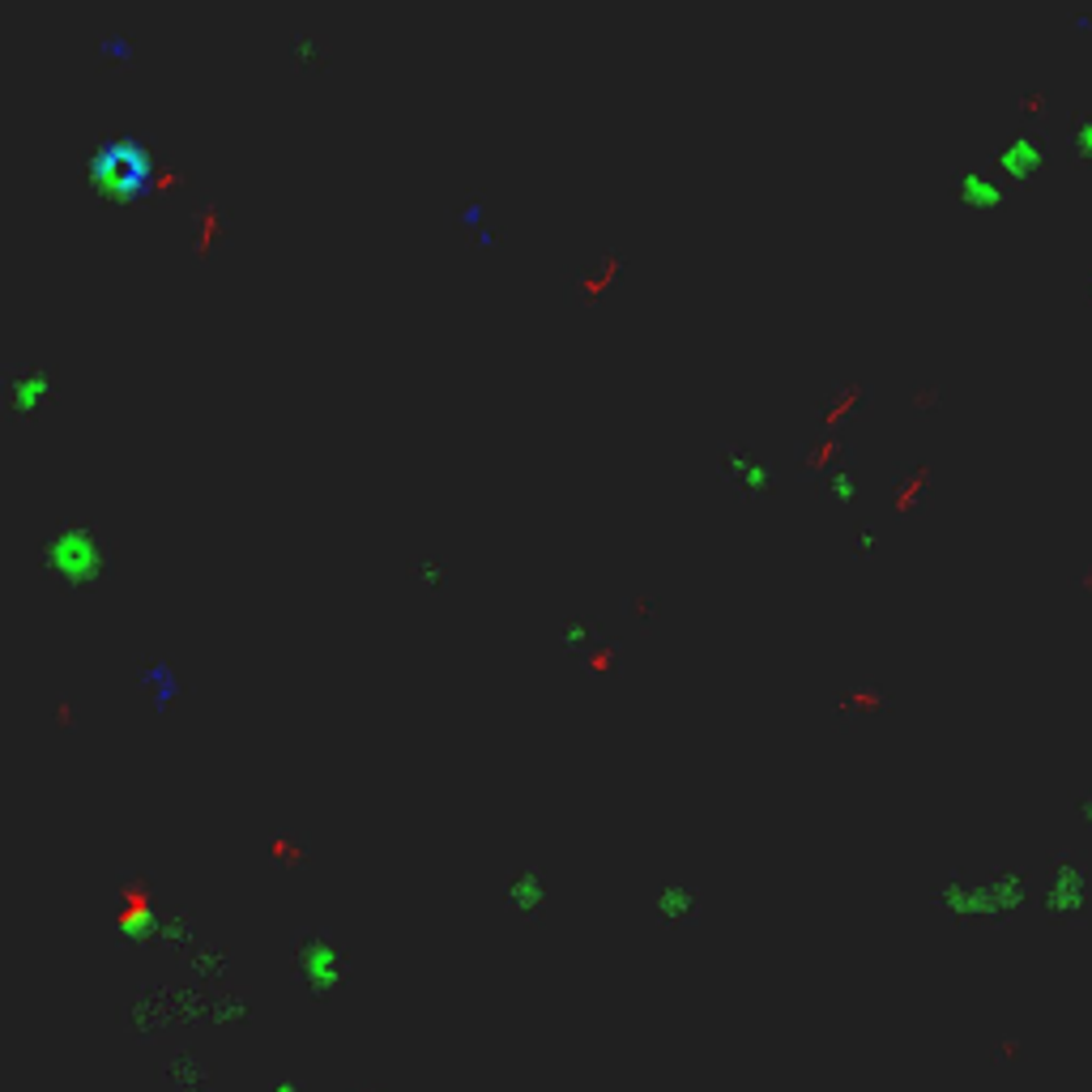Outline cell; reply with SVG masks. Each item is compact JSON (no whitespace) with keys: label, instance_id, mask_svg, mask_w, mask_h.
Here are the masks:
<instances>
[{"label":"cell","instance_id":"obj_2","mask_svg":"<svg viewBox=\"0 0 1092 1092\" xmlns=\"http://www.w3.org/2000/svg\"><path fill=\"white\" fill-rule=\"evenodd\" d=\"M1080 145H1084V150H1089V154H1092V124H1089V129H1084V133H1080Z\"/></svg>","mask_w":1092,"mask_h":1092},{"label":"cell","instance_id":"obj_1","mask_svg":"<svg viewBox=\"0 0 1092 1092\" xmlns=\"http://www.w3.org/2000/svg\"><path fill=\"white\" fill-rule=\"evenodd\" d=\"M99 184L107 192H120V197H133L142 192L145 172H150V158L142 154V145L124 142V145H107L99 150Z\"/></svg>","mask_w":1092,"mask_h":1092}]
</instances>
